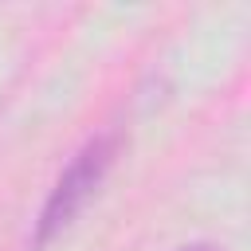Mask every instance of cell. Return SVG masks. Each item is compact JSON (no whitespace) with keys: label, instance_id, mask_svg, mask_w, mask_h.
Masks as SVG:
<instances>
[{"label":"cell","instance_id":"obj_1","mask_svg":"<svg viewBox=\"0 0 251 251\" xmlns=\"http://www.w3.org/2000/svg\"><path fill=\"white\" fill-rule=\"evenodd\" d=\"M118 149H122V137L110 129V133L90 137V141L71 157V165L63 169V176H59L55 188L47 192L43 212H39V220H35V247H47L55 235H63V231L78 220V212L98 196L102 180L110 176V169H114V161H118Z\"/></svg>","mask_w":251,"mask_h":251},{"label":"cell","instance_id":"obj_2","mask_svg":"<svg viewBox=\"0 0 251 251\" xmlns=\"http://www.w3.org/2000/svg\"><path fill=\"white\" fill-rule=\"evenodd\" d=\"M188 251H216V247H188Z\"/></svg>","mask_w":251,"mask_h":251}]
</instances>
